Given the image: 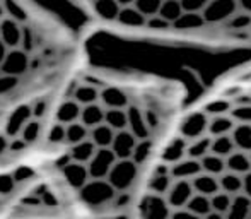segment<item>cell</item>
<instances>
[{
  "mask_svg": "<svg viewBox=\"0 0 251 219\" xmlns=\"http://www.w3.org/2000/svg\"><path fill=\"white\" fill-rule=\"evenodd\" d=\"M3 5H5V12H7V17L12 21H16V23L19 24H26L27 21V12L26 9H24V5H21L19 2H3Z\"/></svg>",
  "mask_w": 251,
  "mask_h": 219,
  "instance_id": "obj_13",
  "label": "cell"
},
{
  "mask_svg": "<svg viewBox=\"0 0 251 219\" xmlns=\"http://www.w3.org/2000/svg\"><path fill=\"white\" fill-rule=\"evenodd\" d=\"M118 9H120L118 0H98V2H93L94 14L101 21H104V23H113L116 19Z\"/></svg>",
  "mask_w": 251,
  "mask_h": 219,
  "instance_id": "obj_11",
  "label": "cell"
},
{
  "mask_svg": "<svg viewBox=\"0 0 251 219\" xmlns=\"http://www.w3.org/2000/svg\"><path fill=\"white\" fill-rule=\"evenodd\" d=\"M96 153H98L96 146H94V144L87 139V140H84V142L77 144V146L70 147V160H72L74 163L87 166L91 163V160H93Z\"/></svg>",
  "mask_w": 251,
  "mask_h": 219,
  "instance_id": "obj_10",
  "label": "cell"
},
{
  "mask_svg": "<svg viewBox=\"0 0 251 219\" xmlns=\"http://www.w3.org/2000/svg\"><path fill=\"white\" fill-rule=\"evenodd\" d=\"M135 219H251V60L190 98Z\"/></svg>",
  "mask_w": 251,
  "mask_h": 219,
  "instance_id": "obj_1",
  "label": "cell"
},
{
  "mask_svg": "<svg viewBox=\"0 0 251 219\" xmlns=\"http://www.w3.org/2000/svg\"><path fill=\"white\" fill-rule=\"evenodd\" d=\"M80 115H82V107L77 101L70 100L60 105L58 111H56V122L62 125H72V123L80 122Z\"/></svg>",
  "mask_w": 251,
  "mask_h": 219,
  "instance_id": "obj_9",
  "label": "cell"
},
{
  "mask_svg": "<svg viewBox=\"0 0 251 219\" xmlns=\"http://www.w3.org/2000/svg\"><path fill=\"white\" fill-rule=\"evenodd\" d=\"M9 52H10V50L5 47V43H3V41L0 40V65H2L3 60L7 58V55H9Z\"/></svg>",
  "mask_w": 251,
  "mask_h": 219,
  "instance_id": "obj_22",
  "label": "cell"
},
{
  "mask_svg": "<svg viewBox=\"0 0 251 219\" xmlns=\"http://www.w3.org/2000/svg\"><path fill=\"white\" fill-rule=\"evenodd\" d=\"M101 96V94H100ZM106 120V107L98 101V103L87 105V107H82V115H80V123L87 129H94V127L104 123Z\"/></svg>",
  "mask_w": 251,
  "mask_h": 219,
  "instance_id": "obj_8",
  "label": "cell"
},
{
  "mask_svg": "<svg viewBox=\"0 0 251 219\" xmlns=\"http://www.w3.org/2000/svg\"><path fill=\"white\" fill-rule=\"evenodd\" d=\"M62 171H63V176H65L67 183H69L74 190H77V192H80V190L91 182L89 171H87L86 164H79V163L70 161L65 168H62Z\"/></svg>",
  "mask_w": 251,
  "mask_h": 219,
  "instance_id": "obj_7",
  "label": "cell"
},
{
  "mask_svg": "<svg viewBox=\"0 0 251 219\" xmlns=\"http://www.w3.org/2000/svg\"><path fill=\"white\" fill-rule=\"evenodd\" d=\"M9 144H10V139L5 136V134H0V156L9 149Z\"/></svg>",
  "mask_w": 251,
  "mask_h": 219,
  "instance_id": "obj_21",
  "label": "cell"
},
{
  "mask_svg": "<svg viewBox=\"0 0 251 219\" xmlns=\"http://www.w3.org/2000/svg\"><path fill=\"white\" fill-rule=\"evenodd\" d=\"M7 17V12H5V5H3V2H0V23H2L3 19Z\"/></svg>",
  "mask_w": 251,
  "mask_h": 219,
  "instance_id": "obj_24",
  "label": "cell"
},
{
  "mask_svg": "<svg viewBox=\"0 0 251 219\" xmlns=\"http://www.w3.org/2000/svg\"><path fill=\"white\" fill-rule=\"evenodd\" d=\"M23 27L24 24H19L16 21L5 19L0 23V40L5 43V47L9 50H16V48H21V41H23Z\"/></svg>",
  "mask_w": 251,
  "mask_h": 219,
  "instance_id": "obj_6",
  "label": "cell"
},
{
  "mask_svg": "<svg viewBox=\"0 0 251 219\" xmlns=\"http://www.w3.org/2000/svg\"><path fill=\"white\" fill-rule=\"evenodd\" d=\"M31 108H33V118L41 120L45 115H47L48 101L47 100H36L33 105H31Z\"/></svg>",
  "mask_w": 251,
  "mask_h": 219,
  "instance_id": "obj_18",
  "label": "cell"
},
{
  "mask_svg": "<svg viewBox=\"0 0 251 219\" xmlns=\"http://www.w3.org/2000/svg\"><path fill=\"white\" fill-rule=\"evenodd\" d=\"M29 69V54H26L21 48L16 50H10L7 58L3 60V63L0 65V74H5V76L19 77L23 74L27 72Z\"/></svg>",
  "mask_w": 251,
  "mask_h": 219,
  "instance_id": "obj_4",
  "label": "cell"
},
{
  "mask_svg": "<svg viewBox=\"0 0 251 219\" xmlns=\"http://www.w3.org/2000/svg\"><path fill=\"white\" fill-rule=\"evenodd\" d=\"M26 146H27V144L24 142V140L21 139V137H17V139H12V140H10L9 149H10V151H21V149H24Z\"/></svg>",
  "mask_w": 251,
  "mask_h": 219,
  "instance_id": "obj_20",
  "label": "cell"
},
{
  "mask_svg": "<svg viewBox=\"0 0 251 219\" xmlns=\"http://www.w3.org/2000/svg\"><path fill=\"white\" fill-rule=\"evenodd\" d=\"M33 120V108L31 105H21L14 110L9 115L5 122V129H3V134L9 137L10 140L17 139L21 136V132L24 130V127Z\"/></svg>",
  "mask_w": 251,
  "mask_h": 219,
  "instance_id": "obj_3",
  "label": "cell"
},
{
  "mask_svg": "<svg viewBox=\"0 0 251 219\" xmlns=\"http://www.w3.org/2000/svg\"><path fill=\"white\" fill-rule=\"evenodd\" d=\"M41 202L47 204V206H56V199L53 195L50 197V193H48V192L43 193V199H41Z\"/></svg>",
  "mask_w": 251,
  "mask_h": 219,
  "instance_id": "obj_23",
  "label": "cell"
},
{
  "mask_svg": "<svg viewBox=\"0 0 251 219\" xmlns=\"http://www.w3.org/2000/svg\"><path fill=\"white\" fill-rule=\"evenodd\" d=\"M120 27L179 47L251 54V0L118 2Z\"/></svg>",
  "mask_w": 251,
  "mask_h": 219,
  "instance_id": "obj_2",
  "label": "cell"
},
{
  "mask_svg": "<svg viewBox=\"0 0 251 219\" xmlns=\"http://www.w3.org/2000/svg\"><path fill=\"white\" fill-rule=\"evenodd\" d=\"M40 134H41V122H40V120H36V118H33L26 127H24V130L21 132L19 137L26 144H31V142H34L38 137H40Z\"/></svg>",
  "mask_w": 251,
  "mask_h": 219,
  "instance_id": "obj_14",
  "label": "cell"
},
{
  "mask_svg": "<svg viewBox=\"0 0 251 219\" xmlns=\"http://www.w3.org/2000/svg\"><path fill=\"white\" fill-rule=\"evenodd\" d=\"M34 48V34L31 31V27L27 24H24L23 27V41H21V50H24L26 54H29Z\"/></svg>",
  "mask_w": 251,
  "mask_h": 219,
  "instance_id": "obj_17",
  "label": "cell"
},
{
  "mask_svg": "<svg viewBox=\"0 0 251 219\" xmlns=\"http://www.w3.org/2000/svg\"><path fill=\"white\" fill-rule=\"evenodd\" d=\"M16 185V180H14V175H0V193H9L10 190Z\"/></svg>",
  "mask_w": 251,
  "mask_h": 219,
  "instance_id": "obj_19",
  "label": "cell"
},
{
  "mask_svg": "<svg viewBox=\"0 0 251 219\" xmlns=\"http://www.w3.org/2000/svg\"><path fill=\"white\" fill-rule=\"evenodd\" d=\"M65 134H67V127L62 123H55L48 132V142L50 144H60L65 142Z\"/></svg>",
  "mask_w": 251,
  "mask_h": 219,
  "instance_id": "obj_16",
  "label": "cell"
},
{
  "mask_svg": "<svg viewBox=\"0 0 251 219\" xmlns=\"http://www.w3.org/2000/svg\"><path fill=\"white\" fill-rule=\"evenodd\" d=\"M120 132H123V130H115L109 123H106V120H104V123H101V125H98V127H94V129L89 130V140L96 146L98 151L100 149H111L113 151L115 140H116V137H118ZM147 136H151V134H147ZM157 137H161V136H157Z\"/></svg>",
  "mask_w": 251,
  "mask_h": 219,
  "instance_id": "obj_5",
  "label": "cell"
},
{
  "mask_svg": "<svg viewBox=\"0 0 251 219\" xmlns=\"http://www.w3.org/2000/svg\"><path fill=\"white\" fill-rule=\"evenodd\" d=\"M89 139V129L84 127L80 122L72 123V125H67V134H65V142L70 147L77 146V144L84 142V140Z\"/></svg>",
  "mask_w": 251,
  "mask_h": 219,
  "instance_id": "obj_12",
  "label": "cell"
},
{
  "mask_svg": "<svg viewBox=\"0 0 251 219\" xmlns=\"http://www.w3.org/2000/svg\"><path fill=\"white\" fill-rule=\"evenodd\" d=\"M17 86H19V77H12V76H5V74H0V96L12 93Z\"/></svg>",
  "mask_w": 251,
  "mask_h": 219,
  "instance_id": "obj_15",
  "label": "cell"
}]
</instances>
